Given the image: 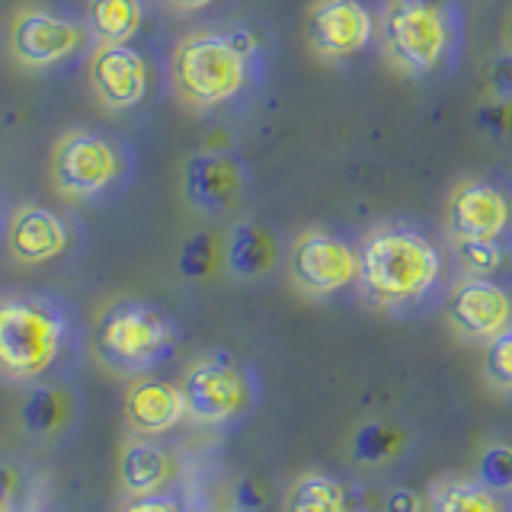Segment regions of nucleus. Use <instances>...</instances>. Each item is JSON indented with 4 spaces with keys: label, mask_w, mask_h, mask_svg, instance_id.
Masks as SVG:
<instances>
[{
    "label": "nucleus",
    "mask_w": 512,
    "mask_h": 512,
    "mask_svg": "<svg viewBox=\"0 0 512 512\" xmlns=\"http://www.w3.org/2000/svg\"><path fill=\"white\" fill-rule=\"evenodd\" d=\"M7 247L16 263H26V266L48 263L52 256L64 253V247H68V228H64V221L55 212H48V208L23 205V208H16L10 218Z\"/></svg>",
    "instance_id": "nucleus-16"
},
{
    "label": "nucleus",
    "mask_w": 512,
    "mask_h": 512,
    "mask_svg": "<svg viewBox=\"0 0 512 512\" xmlns=\"http://www.w3.org/2000/svg\"><path fill=\"white\" fill-rule=\"evenodd\" d=\"M490 90H493V96H500V100L512 103V48L493 58V64H490Z\"/></svg>",
    "instance_id": "nucleus-30"
},
{
    "label": "nucleus",
    "mask_w": 512,
    "mask_h": 512,
    "mask_svg": "<svg viewBox=\"0 0 512 512\" xmlns=\"http://www.w3.org/2000/svg\"><path fill=\"white\" fill-rule=\"evenodd\" d=\"M189 416L180 384L157 375H138L125 391V420L138 436H164Z\"/></svg>",
    "instance_id": "nucleus-15"
},
{
    "label": "nucleus",
    "mask_w": 512,
    "mask_h": 512,
    "mask_svg": "<svg viewBox=\"0 0 512 512\" xmlns=\"http://www.w3.org/2000/svg\"><path fill=\"white\" fill-rule=\"evenodd\" d=\"M170 4L180 10H202V7H212L215 0H170Z\"/></svg>",
    "instance_id": "nucleus-34"
},
{
    "label": "nucleus",
    "mask_w": 512,
    "mask_h": 512,
    "mask_svg": "<svg viewBox=\"0 0 512 512\" xmlns=\"http://www.w3.org/2000/svg\"><path fill=\"white\" fill-rule=\"evenodd\" d=\"M122 154L116 144L93 132H68L55 141L52 180L64 199H90L116 183Z\"/></svg>",
    "instance_id": "nucleus-9"
},
{
    "label": "nucleus",
    "mask_w": 512,
    "mask_h": 512,
    "mask_svg": "<svg viewBox=\"0 0 512 512\" xmlns=\"http://www.w3.org/2000/svg\"><path fill=\"white\" fill-rule=\"evenodd\" d=\"M484 378L496 394L512 397V330L496 336L484 349Z\"/></svg>",
    "instance_id": "nucleus-27"
},
{
    "label": "nucleus",
    "mask_w": 512,
    "mask_h": 512,
    "mask_svg": "<svg viewBox=\"0 0 512 512\" xmlns=\"http://www.w3.org/2000/svg\"><path fill=\"white\" fill-rule=\"evenodd\" d=\"M410 455V429L400 426L388 416H372L362 420L349 436V458L356 468L381 471L394 468Z\"/></svg>",
    "instance_id": "nucleus-18"
},
{
    "label": "nucleus",
    "mask_w": 512,
    "mask_h": 512,
    "mask_svg": "<svg viewBox=\"0 0 512 512\" xmlns=\"http://www.w3.org/2000/svg\"><path fill=\"white\" fill-rule=\"evenodd\" d=\"M442 285V250L410 224H381L359 247V295L384 311H413Z\"/></svg>",
    "instance_id": "nucleus-1"
},
{
    "label": "nucleus",
    "mask_w": 512,
    "mask_h": 512,
    "mask_svg": "<svg viewBox=\"0 0 512 512\" xmlns=\"http://www.w3.org/2000/svg\"><path fill=\"white\" fill-rule=\"evenodd\" d=\"M464 276L503 279L512 269V240H452Z\"/></svg>",
    "instance_id": "nucleus-23"
},
{
    "label": "nucleus",
    "mask_w": 512,
    "mask_h": 512,
    "mask_svg": "<svg viewBox=\"0 0 512 512\" xmlns=\"http://www.w3.org/2000/svg\"><path fill=\"white\" fill-rule=\"evenodd\" d=\"M16 490H20V474H16L13 468H7V464H0V512L13 503Z\"/></svg>",
    "instance_id": "nucleus-33"
},
{
    "label": "nucleus",
    "mask_w": 512,
    "mask_h": 512,
    "mask_svg": "<svg viewBox=\"0 0 512 512\" xmlns=\"http://www.w3.org/2000/svg\"><path fill=\"white\" fill-rule=\"evenodd\" d=\"M224 263V244L212 234H192L180 250V272L186 279H208Z\"/></svg>",
    "instance_id": "nucleus-26"
},
{
    "label": "nucleus",
    "mask_w": 512,
    "mask_h": 512,
    "mask_svg": "<svg viewBox=\"0 0 512 512\" xmlns=\"http://www.w3.org/2000/svg\"><path fill=\"white\" fill-rule=\"evenodd\" d=\"M148 61L132 45H96L90 58V87L106 109H132L148 93Z\"/></svg>",
    "instance_id": "nucleus-14"
},
{
    "label": "nucleus",
    "mask_w": 512,
    "mask_h": 512,
    "mask_svg": "<svg viewBox=\"0 0 512 512\" xmlns=\"http://www.w3.org/2000/svg\"><path fill=\"white\" fill-rule=\"evenodd\" d=\"M256 39L247 29H205L186 36L173 52V84L189 106L231 103L250 84Z\"/></svg>",
    "instance_id": "nucleus-2"
},
{
    "label": "nucleus",
    "mask_w": 512,
    "mask_h": 512,
    "mask_svg": "<svg viewBox=\"0 0 512 512\" xmlns=\"http://www.w3.org/2000/svg\"><path fill=\"white\" fill-rule=\"evenodd\" d=\"M474 480H480L493 493L512 496V442L496 439L480 448L474 461Z\"/></svg>",
    "instance_id": "nucleus-25"
},
{
    "label": "nucleus",
    "mask_w": 512,
    "mask_h": 512,
    "mask_svg": "<svg viewBox=\"0 0 512 512\" xmlns=\"http://www.w3.org/2000/svg\"><path fill=\"white\" fill-rule=\"evenodd\" d=\"M445 324L464 343H493L512 330V285L503 279L461 276L445 295Z\"/></svg>",
    "instance_id": "nucleus-8"
},
{
    "label": "nucleus",
    "mask_w": 512,
    "mask_h": 512,
    "mask_svg": "<svg viewBox=\"0 0 512 512\" xmlns=\"http://www.w3.org/2000/svg\"><path fill=\"white\" fill-rule=\"evenodd\" d=\"M176 340H180V333H176L173 320L144 301L116 304L100 327V352L106 362L135 375L170 359Z\"/></svg>",
    "instance_id": "nucleus-6"
},
{
    "label": "nucleus",
    "mask_w": 512,
    "mask_h": 512,
    "mask_svg": "<svg viewBox=\"0 0 512 512\" xmlns=\"http://www.w3.org/2000/svg\"><path fill=\"white\" fill-rule=\"evenodd\" d=\"M480 122H484V128L496 138L512 135V103L496 96L493 103H487L484 109H480Z\"/></svg>",
    "instance_id": "nucleus-29"
},
{
    "label": "nucleus",
    "mask_w": 512,
    "mask_h": 512,
    "mask_svg": "<svg viewBox=\"0 0 512 512\" xmlns=\"http://www.w3.org/2000/svg\"><path fill=\"white\" fill-rule=\"evenodd\" d=\"M64 317L32 298L0 301V372L10 378H36L58 359Z\"/></svg>",
    "instance_id": "nucleus-5"
},
{
    "label": "nucleus",
    "mask_w": 512,
    "mask_h": 512,
    "mask_svg": "<svg viewBox=\"0 0 512 512\" xmlns=\"http://www.w3.org/2000/svg\"><path fill=\"white\" fill-rule=\"evenodd\" d=\"M288 276L308 298H330L359 282V247L346 237L308 228L288 247Z\"/></svg>",
    "instance_id": "nucleus-7"
},
{
    "label": "nucleus",
    "mask_w": 512,
    "mask_h": 512,
    "mask_svg": "<svg viewBox=\"0 0 512 512\" xmlns=\"http://www.w3.org/2000/svg\"><path fill=\"white\" fill-rule=\"evenodd\" d=\"M448 240H512V189L468 176L445 202Z\"/></svg>",
    "instance_id": "nucleus-10"
},
{
    "label": "nucleus",
    "mask_w": 512,
    "mask_h": 512,
    "mask_svg": "<svg viewBox=\"0 0 512 512\" xmlns=\"http://www.w3.org/2000/svg\"><path fill=\"white\" fill-rule=\"evenodd\" d=\"M384 512H429V493L416 487H391L384 493Z\"/></svg>",
    "instance_id": "nucleus-28"
},
{
    "label": "nucleus",
    "mask_w": 512,
    "mask_h": 512,
    "mask_svg": "<svg viewBox=\"0 0 512 512\" xmlns=\"http://www.w3.org/2000/svg\"><path fill=\"white\" fill-rule=\"evenodd\" d=\"M84 42V29L48 10L26 7L10 26V52L26 68H45L74 55Z\"/></svg>",
    "instance_id": "nucleus-13"
},
{
    "label": "nucleus",
    "mask_w": 512,
    "mask_h": 512,
    "mask_svg": "<svg viewBox=\"0 0 512 512\" xmlns=\"http://www.w3.org/2000/svg\"><path fill=\"white\" fill-rule=\"evenodd\" d=\"M279 237L260 221H237L224 237V266L237 279H263L279 266Z\"/></svg>",
    "instance_id": "nucleus-17"
},
{
    "label": "nucleus",
    "mask_w": 512,
    "mask_h": 512,
    "mask_svg": "<svg viewBox=\"0 0 512 512\" xmlns=\"http://www.w3.org/2000/svg\"><path fill=\"white\" fill-rule=\"evenodd\" d=\"M122 512H183V506L173 503L170 496H144V500H135L132 506H125Z\"/></svg>",
    "instance_id": "nucleus-32"
},
{
    "label": "nucleus",
    "mask_w": 512,
    "mask_h": 512,
    "mask_svg": "<svg viewBox=\"0 0 512 512\" xmlns=\"http://www.w3.org/2000/svg\"><path fill=\"white\" fill-rule=\"evenodd\" d=\"M189 420L205 426L237 423L256 407L260 400V384L250 368L234 362L224 352L202 356L186 365V375L180 381Z\"/></svg>",
    "instance_id": "nucleus-4"
},
{
    "label": "nucleus",
    "mask_w": 512,
    "mask_h": 512,
    "mask_svg": "<svg viewBox=\"0 0 512 512\" xmlns=\"http://www.w3.org/2000/svg\"><path fill=\"white\" fill-rule=\"evenodd\" d=\"M384 52L410 77H429L452 58L458 16L448 0H391L381 16Z\"/></svg>",
    "instance_id": "nucleus-3"
},
{
    "label": "nucleus",
    "mask_w": 512,
    "mask_h": 512,
    "mask_svg": "<svg viewBox=\"0 0 512 512\" xmlns=\"http://www.w3.org/2000/svg\"><path fill=\"white\" fill-rule=\"evenodd\" d=\"M429 512H512V503L474 477H442L429 487Z\"/></svg>",
    "instance_id": "nucleus-21"
},
{
    "label": "nucleus",
    "mask_w": 512,
    "mask_h": 512,
    "mask_svg": "<svg viewBox=\"0 0 512 512\" xmlns=\"http://www.w3.org/2000/svg\"><path fill=\"white\" fill-rule=\"evenodd\" d=\"M23 426L36 436H48V432L61 429L71 416V397L61 388H36L20 410Z\"/></svg>",
    "instance_id": "nucleus-24"
},
{
    "label": "nucleus",
    "mask_w": 512,
    "mask_h": 512,
    "mask_svg": "<svg viewBox=\"0 0 512 512\" xmlns=\"http://www.w3.org/2000/svg\"><path fill=\"white\" fill-rule=\"evenodd\" d=\"M349 490L327 471H301L282 496V512H349Z\"/></svg>",
    "instance_id": "nucleus-20"
},
{
    "label": "nucleus",
    "mask_w": 512,
    "mask_h": 512,
    "mask_svg": "<svg viewBox=\"0 0 512 512\" xmlns=\"http://www.w3.org/2000/svg\"><path fill=\"white\" fill-rule=\"evenodd\" d=\"M141 0H90L87 23L100 45H125L141 29Z\"/></svg>",
    "instance_id": "nucleus-22"
},
{
    "label": "nucleus",
    "mask_w": 512,
    "mask_h": 512,
    "mask_svg": "<svg viewBox=\"0 0 512 512\" xmlns=\"http://www.w3.org/2000/svg\"><path fill=\"white\" fill-rule=\"evenodd\" d=\"M186 202L202 215H228L247 192L244 164L228 151H202L186 164L183 173Z\"/></svg>",
    "instance_id": "nucleus-12"
},
{
    "label": "nucleus",
    "mask_w": 512,
    "mask_h": 512,
    "mask_svg": "<svg viewBox=\"0 0 512 512\" xmlns=\"http://www.w3.org/2000/svg\"><path fill=\"white\" fill-rule=\"evenodd\" d=\"M173 458L160 445L148 439H132L125 442L119 455V477L128 496L144 500V496H160L170 480H173Z\"/></svg>",
    "instance_id": "nucleus-19"
},
{
    "label": "nucleus",
    "mask_w": 512,
    "mask_h": 512,
    "mask_svg": "<svg viewBox=\"0 0 512 512\" xmlns=\"http://www.w3.org/2000/svg\"><path fill=\"white\" fill-rule=\"evenodd\" d=\"M237 512H263V506H266V493L260 490V484L256 480H240V487H237Z\"/></svg>",
    "instance_id": "nucleus-31"
},
{
    "label": "nucleus",
    "mask_w": 512,
    "mask_h": 512,
    "mask_svg": "<svg viewBox=\"0 0 512 512\" xmlns=\"http://www.w3.org/2000/svg\"><path fill=\"white\" fill-rule=\"evenodd\" d=\"M375 36V16L362 0H317L308 16V42L327 61L359 55Z\"/></svg>",
    "instance_id": "nucleus-11"
}]
</instances>
